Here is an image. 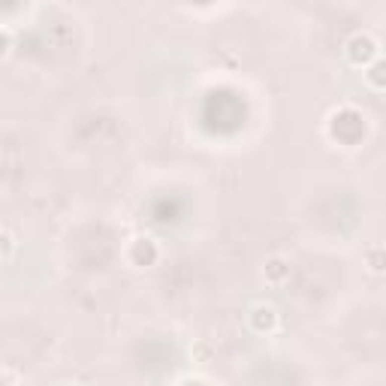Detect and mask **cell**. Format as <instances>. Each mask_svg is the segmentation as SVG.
I'll use <instances>...</instances> for the list:
<instances>
[{"label":"cell","instance_id":"cell-1","mask_svg":"<svg viewBox=\"0 0 386 386\" xmlns=\"http://www.w3.org/2000/svg\"><path fill=\"white\" fill-rule=\"evenodd\" d=\"M9 242H12V239H9V236H6V233H0V254H6V251H9V248H12V245H9Z\"/></svg>","mask_w":386,"mask_h":386}]
</instances>
